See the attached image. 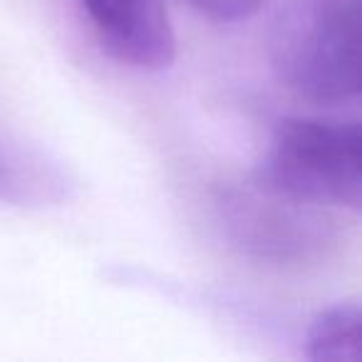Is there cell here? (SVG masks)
Masks as SVG:
<instances>
[{"label": "cell", "mask_w": 362, "mask_h": 362, "mask_svg": "<svg viewBox=\"0 0 362 362\" xmlns=\"http://www.w3.org/2000/svg\"><path fill=\"white\" fill-rule=\"evenodd\" d=\"M305 357L313 362H360L362 310L357 300L320 308L305 327Z\"/></svg>", "instance_id": "cell-5"}, {"label": "cell", "mask_w": 362, "mask_h": 362, "mask_svg": "<svg viewBox=\"0 0 362 362\" xmlns=\"http://www.w3.org/2000/svg\"><path fill=\"white\" fill-rule=\"evenodd\" d=\"M60 184L62 181L52 169H42L40 161H30L0 144V204L30 206L47 199H60V194H55Z\"/></svg>", "instance_id": "cell-6"}, {"label": "cell", "mask_w": 362, "mask_h": 362, "mask_svg": "<svg viewBox=\"0 0 362 362\" xmlns=\"http://www.w3.org/2000/svg\"><path fill=\"white\" fill-rule=\"evenodd\" d=\"M184 3L206 21L233 25L253 18L271 0H184Z\"/></svg>", "instance_id": "cell-7"}, {"label": "cell", "mask_w": 362, "mask_h": 362, "mask_svg": "<svg viewBox=\"0 0 362 362\" xmlns=\"http://www.w3.org/2000/svg\"><path fill=\"white\" fill-rule=\"evenodd\" d=\"M360 151L357 119L283 117L271 129L253 181L303 206L360 214Z\"/></svg>", "instance_id": "cell-2"}, {"label": "cell", "mask_w": 362, "mask_h": 362, "mask_svg": "<svg viewBox=\"0 0 362 362\" xmlns=\"http://www.w3.org/2000/svg\"><path fill=\"white\" fill-rule=\"evenodd\" d=\"M100 47L139 72H161L176 60V35L164 0H75Z\"/></svg>", "instance_id": "cell-4"}, {"label": "cell", "mask_w": 362, "mask_h": 362, "mask_svg": "<svg viewBox=\"0 0 362 362\" xmlns=\"http://www.w3.org/2000/svg\"><path fill=\"white\" fill-rule=\"evenodd\" d=\"M360 8L362 0H283L268 28V62L276 80L313 105H355Z\"/></svg>", "instance_id": "cell-1"}, {"label": "cell", "mask_w": 362, "mask_h": 362, "mask_svg": "<svg viewBox=\"0 0 362 362\" xmlns=\"http://www.w3.org/2000/svg\"><path fill=\"white\" fill-rule=\"evenodd\" d=\"M216 206L233 246L258 258L298 261L327 241L320 209L288 202L256 181L221 192Z\"/></svg>", "instance_id": "cell-3"}]
</instances>
